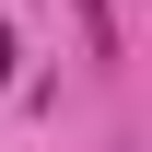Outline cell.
Masks as SVG:
<instances>
[{
	"label": "cell",
	"mask_w": 152,
	"mask_h": 152,
	"mask_svg": "<svg viewBox=\"0 0 152 152\" xmlns=\"http://www.w3.org/2000/svg\"><path fill=\"white\" fill-rule=\"evenodd\" d=\"M12 70H23V47H12V35H0V82H12Z\"/></svg>",
	"instance_id": "2"
},
{
	"label": "cell",
	"mask_w": 152,
	"mask_h": 152,
	"mask_svg": "<svg viewBox=\"0 0 152 152\" xmlns=\"http://www.w3.org/2000/svg\"><path fill=\"white\" fill-rule=\"evenodd\" d=\"M70 12H82V47H94V58H117V0H70Z\"/></svg>",
	"instance_id": "1"
}]
</instances>
